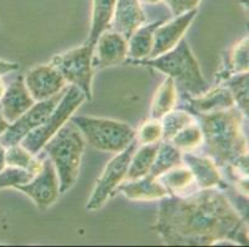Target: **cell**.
Here are the masks:
<instances>
[{"mask_svg": "<svg viewBox=\"0 0 249 247\" xmlns=\"http://www.w3.org/2000/svg\"><path fill=\"white\" fill-rule=\"evenodd\" d=\"M187 101L190 103V109L198 115L221 112V110H226L235 105L230 89L226 87L206 92L205 94L196 97L195 99L189 98Z\"/></svg>", "mask_w": 249, "mask_h": 247, "instance_id": "cell-19", "label": "cell"}, {"mask_svg": "<svg viewBox=\"0 0 249 247\" xmlns=\"http://www.w3.org/2000/svg\"><path fill=\"white\" fill-rule=\"evenodd\" d=\"M93 47V45L86 42L78 49L56 54L51 62V65L62 74L65 81L80 88L87 99H92V78L94 71L92 67Z\"/></svg>", "mask_w": 249, "mask_h": 247, "instance_id": "cell-7", "label": "cell"}, {"mask_svg": "<svg viewBox=\"0 0 249 247\" xmlns=\"http://www.w3.org/2000/svg\"><path fill=\"white\" fill-rule=\"evenodd\" d=\"M226 88L230 89L234 103L238 104L244 116H248V72L226 79Z\"/></svg>", "mask_w": 249, "mask_h": 247, "instance_id": "cell-28", "label": "cell"}, {"mask_svg": "<svg viewBox=\"0 0 249 247\" xmlns=\"http://www.w3.org/2000/svg\"><path fill=\"white\" fill-rule=\"evenodd\" d=\"M160 120H162V139L166 141H170L180 130L197 121L190 113L182 112V110H178V112L171 110Z\"/></svg>", "mask_w": 249, "mask_h": 247, "instance_id": "cell-26", "label": "cell"}, {"mask_svg": "<svg viewBox=\"0 0 249 247\" xmlns=\"http://www.w3.org/2000/svg\"><path fill=\"white\" fill-rule=\"evenodd\" d=\"M159 142L146 144L145 146L138 149L137 152L134 151L132 158H130V163H129L124 181L137 180V178L149 174L154 160H155L158 148H159Z\"/></svg>", "mask_w": 249, "mask_h": 247, "instance_id": "cell-22", "label": "cell"}, {"mask_svg": "<svg viewBox=\"0 0 249 247\" xmlns=\"http://www.w3.org/2000/svg\"><path fill=\"white\" fill-rule=\"evenodd\" d=\"M86 95L80 88L72 85L65 90L62 98L60 99L56 108L52 110L50 116L42 122L41 125L29 132L20 142L24 148H26L33 155H37L42 149L44 145L55 135L65 122L72 116L78 106L86 100Z\"/></svg>", "mask_w": 249, "mask_h": 247, "instance_id": "cell-6", "label": "cell"}, {"mask_svg": "<svg viewBox=\"0 0 249 247\" xmlns=\"http://www.w3.org/2000/svg\"><path fill=\"white\" fill-rule=\"evenodd\" d=\"M139 1H142V3H146V4H156L161 1V0H139Z\"/></svg>", "mask_w": 249, "mask_h": 247, "instance_id": "cell-37", "label": "cell"}, {"mask_svg": "<svg viewBox=\"0 0 249 247\" xmlns=\"http://www.w3.org/2000/svg\"><path fill=\"white\" fill-rule=\"evenodd\" d=\"M5 162L8 166L28 169L34 173H38L42 167V160L36 158L35 155L29 152L28 149L20 146L19 144L6 147Z\"/></svg>", "mask_w": 249, "mask_h": 247, "instance_id": "cell-25", "label": "cell"}, {"mask_svg": "<svg viewBox=\"0 0 249 247\" xmlns=\"http://www.w3.org/2000/svg\"><path fill=\"white\" fill-rule=\"evenodd\" d=\"M142 63L169 74L175 83L176 89L182 92V94L200 97L208 90L198 62L185 38H181L173 49Z\"/></svg>", "mask_w": 249, "mask_h": 247, "instance_id": "cell-4", "label": "cell"}, {"mask_svg": "<svg viewBox=\"0 0 249 247\" xmlns=\"http://www.w3.org/2000/svg\"><path fill=\"white\" fill-rule=\"evenodd\" d=\"M15 189L21 190L30 197L34 203L41 209L51 207L60 196V184L56 169L50 158L42 160V167L30 182L18 185Z\"/></svg>", "mask_w": 249, "mask_h": 247, "instance_id": "cell-10", "label": "cell"}, {"mask_svg": "<svg viewBox=\"0 0 249 247\" xmlns=\"http://www.w3.org/2000/svg\"><path fill=\"white\" fill-rule=\"evenodd\" d=\"M164 1L167 4L169 9L175 16L192 10L200 3V0H164Z\"/></svg>", "mask_w": 249, "mask_h": 247, "instance_id": "cell-32", "label": "cell"}, {"mask_svg": "<svg viewBox=\"0 0 249 247\" xmlns=\"http://www.w3.org/2000/svg\"><path fill=\"white\" fill-rule=\"evenodd\" d=\"M9 125H10V122L8 121V120L4 117V115L0 113V136L3 135L4 132L6 131V129L9 128Z\"/></svg>", "mask_w": 249, "mask_h": 247, "instance_id": "cell-34", "label": "cell"}, {"mask_svg": "<svg viewBox=\"0 0 249 247\" xmlns=\"http://www.w3.org/2000/svg\"><path fill=\"white\" fill-rule=\"evenodd\" d=\"M158 181L174 197H189L198 190V185L195 181L192 172L187 167H174L158 177Z\"/></svg>", "mask_w": 249, "mask_h": 247, "instance_id": "cell-18", "label": "cell"}, {"mask_svg": "<svg viewBox=\"0 0 249 247\" xmlns=\"http://www.w3.org/2000/svg\"><path fill=\"white\" fill-rule=\"evenodd\" d=\"M115 1L117 0H93L92 26H90L89 37L87 40L89 45L94 46L99 36L109 29L114 14Z\"/></svg>", "mask_w": 249, "mask_h": 247, "instance_id": "cell-20", "label": "cell"}, {"mask_svg": "<svg viewBox=\"0 0 249 247\" xmlns=\"http://www.w3.org/2000/svg\"><path fill=\"white\" fill-rule=\"evenodd\" d=\"M63 93L65 92H60L46 100L37 101V104H34L28 112H25L14 122H11L5 132L0 136V144L5 148L20 144L25 136L38 128L50 116L52 110L56 108L60 99L62 98Z\"/></svg>", "mask_w": 249, "mask_h": 247, "instance_id": "cell-9", "label": "cell"}, {"mask_svg": "<svg viewBox=\"0 0 249 247\" xmlns=\"http://www.w3.org/2000/svg\"><path fill=\"white\" fill-rule=\"evenodd\" d=\"M128 56V41L115 31H104L93 47V69L119 65Z\"/></svg>", "mask_w": 249, "mask_h": 247, "instance_id": "cell-12", "label": "cell"}, {"mask_svg": "<svg viewBox=\"0 0 249 247\" xmlns=\"http://www.w3.org/2000/svg\"><path fill=\"white\" fill-rule=\"evenodd\" d=\"M145 13L139 0H117L113 14L110 30L121 33L126 41L130 36L145 24Z\"/></svg>", "mask_w": 249, "mask_h": 247, "instance_id": "cell-14", "label": "cell"}, {"mask_svg": "<svg viewBox=\"0 0 249 247\" xmlns=\"http://www.w3.org/2000/svg\"><path fill=\"white\" fill-rule=\"evenodd\" d=\"M35 176L36 173L28 171V169L9 166L8 168H4L3 171H0V189L17 188L18 185L30 182Z\"/></svg>", "mask_w": 249, "mask_h": 247, "instance_id": "cell-30", "label": "cell"}, {"mask_svg": "<svg viewBox=\"0 0 249 247\" xmlns=\"http://www.w3.org/2000/svg\"><path fill=\"white\" fill-rule=\"evenodd\" d=\"M25 85L35 101L46 100L62 92L66 81L52 65L36 66L25 77Z\"/></svg>", "mask_w": 249, "mask_h": 247, "instance_id": "cell-11", "label": "cell"}, {"mask_svg": "<svg viewBox=\"0 0 249 247\" xmlns=\"http://www.w3.org/2000/svg\"><path fill=\"white\" fill-rule=\"evenodd\" d=\"M155 230L167 245H210L221 240L248 245L244 220L227 197L212 188L182 198L165 197Z\"/></svg>", "mask_w": 249, "mask_h": 247, "instance_id": "cell-1", "label": "cell"}, {"mask_svg": "<svg viewBox=\"0 0 249 247\" xmlns=\"http://www.w3.org/2000/svg\"><path fill=\"white\" fill-rule=\"evenodd\" d=\"M5 147L0 144V171H3V169L5 168Z\"/></svg>", "mask_w": 249, "mask_h": 247, "instance_id": "cell-35", "label": "cell"}, {"mask_svg": "<svg viewBox=\"0 0 249 247\" xmlns=\"http://www.w3.org/2000/svg\"><path fill=\"white\" fill-rule=\"evenodd\" d=\"M197 14L196 9L183 13L173 21H169L164 25H159L154 31L153 49H151L149 57L155 58L165 52L173 49L178 45V41L182 38L183 33L187 30V27L192 22Z\"/></svg>", "mask_w": 249, "mask_h": 247, "instance_id": "cell-13", "label": "cell"}, {"mask_svg": "<svg viewBox=\"0 0 249 247\" xmlns=\"http://www.w3.org/2000/svg\"><path fill=\"white\" fill-rule=\"evenodd\" d=\"M227 78L232 73H244L248 72V36L243 37L233 47L227 57ZM226 78V79H227Z\"/></svg>", "mask_w": 249, "mask_h": 247, "instance_id": "cell-29", "label": "cell"}, {"mask_svg": "<svg viewBox=\"0 0 249 247\" xmlns=\"http://www.w3.org/2000/svg\"><path fill=\"white\" fill-rule=\"evenodd\" d=\"M176 100H178V95H176L175 83H174L173 78L167 77L154 95L153 103H151L150 119H161L165 114L173 110Z\"/></svg>", "mask_w": 249, "mask_h": 247, "instance_id": "cell-23", "label": "cell"}, {"mask_svg": "<svg viewBox=\"0 0 249 247\" xmlns=\"http://www.w3.org/2000/svg\"><path fill=\"white\" fill-rule=\"evenodd\" d=\"M18 68H19V65H18V63L0 60V76H4V74L6 73L17 71Z\"/></svg>", "mask_w": 249, "mask_h": 247, "instance_id": "cell-33", "label": "cell"}, {"mask_svg": "<svg viewBox=\"0 0 249 247\" xmlns=\"http://www.w3.org/2000/svg\"><path fill=\"white\" fill-rule=\"evenodd\" d=\"M242 115L238 108H230L211 114H201L203 142L216 166H231L248 155L247 139L242 131Z\"/></svg>", "mask_w": 249, "mask_h": 247, "instance_id": "cell-2", "label": "cell"}, {"mask_svg": "<svg viewBox=\"0 0 249 247\" xmlns=\"http://www.w3.org/2000/svg\"><path fill=\"white\" fill-rule=\"evenodd\" d=\"M35 104L21 77H18L0 99V110L9 122H14L19 116Z\"/></svg>", "mask_w": 249, "mask_h": 247, "instance_id": "cell-15", "label": "cell"}, {"mask_svg": "<svg viewBox=\"0 0 249 247\" xmlns=\"http://www.w3.org/2000/svg\"><path fill=\"white\" fill-rule=\"evenodd\" d=\"M174 146L183 152H189L196 149L201 144H203V136L200 126L196 122L186 126L185 129L178 131L173 139L170 140Z\"/></svg>", "mask_w": 249, "mask_h": 247, "instance_id": "cell-27", "label": "cell"}, {"mask_svg": "<svg viewBox=\"0 0 249 247\" xmlns=\"http://www.w3.org/2000/svg\"><path fill=\"white\" fill-rule=\"evenodd\" d=\"M164 22V19L154 21L153 24L142 25V26L130 36L128 42V54L135 60L149 57L153 49L154 31L159 25Z\"/></svg>", "mask_w": 249, "mask_h": 247, "instance_id": "cell-21", "label": "cell"}, {"mask_svg": "<svg viewBox=\"0 0 249 247\" xmlns=\"http://www.w3.org/2000/svg\"><path fill=\"white\" fill-rule=\"evenodd\" d=\"M162 139V126L160 120L150 119L140 126L138 131V141L142 144H154Z\"/></svg>", "mask_w": 249, "mask_h": 247, "instance_id": "cell-31", "label": "cell"}, {"mask_svg": "<svg viewBox=\"0 0 249 247\" xmlns=\"http://www.w3.org/2000/svg\"><path fill=\"white\" fill-rule=\"evenodd\" d=\"M128 199L132 200H154L169 196L164 185L158 178L146 174L132 181H124L117 188Z\"/></svg>", "mask_w": 249, "mask_h": 247, "instance_id": "cell-16", "label": "cell"}, {"mask_svg": "<svg viewBox=\"0 0 249 247\" xmlns=\"http://www.w3.org/2000/svg\"><path fill=\"white\" fill-rule=\"evenodd\" d=\"M6 90V87H5V83H4L3 78H1V76H0V99L3 98L4 93H5Z\"/></svg>", "mask_w": 249, "mask_h": 247, "instance_id": "cell-36", "label": "cell"}, {"mask_svg": "<svg viewBox=\"0 0 249 247\" xmlns=\"http://www.w3.org/2000/svg\"><path fill=\"white\" fill-rule=\"evenodd\" d=\"M182 161L187 168L192 172L200 189L213 188L222 183L221 174L217 169L216 163L211 158L192 155L189 151V152H183Z\"/></svg>", "mask_w": 249, "mask_h": 247, "instance_id": "cell-17", "label": "cell"}, {"mask_svg": "<svg viewBox=\"0 0 249 247\" xmlns=\"http://www.w3.org/2000/svg\"><path fill=\"white\" fill-rule=\"evenodd\" d=\"M85 144L80 129L70 121L65 122L42 147L57 173L60 194L66 193L76 183Z\"/></svg>", "mask_w": 249, "mask_h": 247, "instance_id": "cell-3", "label": "cell"}, {"mask_svg": "<svg viewBox=\"0 0 249 247\" xmlns=\"http://www.w3.org/2000/svg\"><path fill=\"white\" fill-rule=\"evenodd\" d=\"M135 147H137V142L133 141L124 151L119 152V155H117L113 160L109 161L102 176L99 177V180L97 181L96 188H94L93 193H92L87 205H86V209H99L110 198V196L114 194L118 185L124 181V177L128 171L130 158L134 153Z\"/></svg>", "mask_w": 249, "mask_h": 247, "instance_id": "cell-8", "label": "cell"}, {"mask_svg": "<svg viewBox=\"0 0 249 247\" xmlns=\"http://www.w3.org/2000/svg\"><path fill=\"white\" fill-rule=\"evenodd\" d=\"M180 165H182V153H181V151L176 148L173 144H170L169 141L165 140V142L159 145V148H158L155 160H154L149 174L158 178L169 169L180 166Z\"/></svg>", "mask_w": 249, "mask_h": 247, "instance_id": "cell-24", "label": "cell"}, {"mask_svg": "<svg viewBox=\"0 0 249 247\" xmlns=\"http://www.w3.org/2000/svg\"><path fill=\"white\" fill-rule=\"evenodd\" d=\"M71 121L94 148L106 152H122L135 140L134 129L128 124L98 117L72 116Z\"/></svg>", "mask_w": 249, "mask_h": 247, "instance_id": "cell-5", "label": "cell"}]
</instances>
